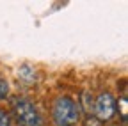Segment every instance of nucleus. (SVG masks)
I'll return each mask as SVG.
<instances>
[{
  "label": "nucleus",
  "instance_id": "nucleus-1",
  "mask_svg": "<svg viewBox=\"0 0 128 126\" xmlns=\"http://www.w3.org/2000/svg\"><path fill=\"white\" fill-rule=\"evenodd\" d=\"M52 116H54V121L57 123V126H75L80 121V107L71 98L60 96L54 103Z\"/></svg>",
  "mask_w": 128,
  "mask_h": 126
},
{
  "label": "nucleus",
  "instance_id": "nucleus-2",
  "mask_svg": "<svg viewBox=\"0 0 128 126\" xmlns=\"http://www.w3.org/2000/svg\"><path fill=\"white\" fill-rule=\"evenodd\" d=\"M14 117L22 126H41L43 119L38 108L32 105L28 100H18L14 101Z\"/></svg>",
  "mask_w": 128,
  "mask_h": 126
},
{
  "label": "nucleus",
  "instance_id": "nucleus-3",
  "mask_svg": "<svg viewBox=\"0 0 128 126\" xmlns=\"http://www.w3.org/2000/svg\"><path fill=\"white\" fill-rule=\"evenodd\" d=\"M94 114H96V119L100 123L103 121H110L116 114V100L112 98L110 92H102L98 94V98L94 100Z\"/></svg>",
  "mask_w": 128,
  "mask_h": 126
},
{
  "label": "nucleus",
  "instance_id": "nucleus-4",
  "mask_svg": "<svg viewBox=\"0 0 128 126\" xmlns=\"http://www.w3.org/2000/svg\"><path fill=\"white\" fill-rule=\"evenodd\" d=\"M18 76L25 82H34L36 80V71L32 69L30 66H22L20 71H18Z\"/></svg>",
  "mask_w": 128,
  "mask_h": 126
},
{
  "label": "nucleus",
  "instance_id": "nucleus-5",
  "mask_svg": "<svg viewBox=\"0 0 128 126\" xmlns=\"http://www.w3.org/2000/svg\"><path fill=\"white\" fill-rule=\"evenodd\" d=\"M82 98H84V108H86V112H91L92 107H94V100L91 96V92L89 91H84L82 92Z\"/></svg>",
  "mask_w": 128,
  "mask_h": 126
},
{
  "label": "nucleus",
  "instance_id": "nucleus-6",
  "mask_svg": "<svg viewBox=\"0 0 128 126\" xmlns=\"http://www.w3.org/2000/svg\"><path fill=\"white\" fill-rule=\"evenodd\" d=\"M0 126H11V117L2 108H0Z\"/></svg>",
  "mask_w": 128,
  "mask_h": 126
},
{
  "label": "nucleus",
  "instance_id": "nucleus-7",
  "mask_svg": "<svg viewBox=\"0 0 128 126\" xmlns=\"http://www.w3.org/2000/svg\"><path fill=\"white\" fill-rule=\"evenodd\" d=\"M7 92H9V84H7L6 80H0V100L6 98Z\"/></svg>",
  "mask_w": 128,
  "mask_h": 126
},
{
  "label": "nucleus",
  "instance_id": "nucleus-8",
  "mask_svg": "<svg viewBox=\"0 0 128 126\" xmlns=\"http://www.w3.org/2000/svg\"><path fill=\"white\" fill-rule=\"evenodd\" d=\"M119 103H121V116H123V119H126V98L123 96L119 100Z\"/></svg>",
  "mask_w": 128,
  "mask_h": 126
}]
</instances>
